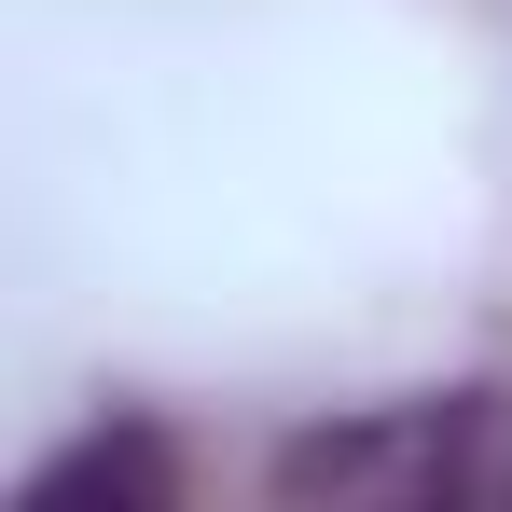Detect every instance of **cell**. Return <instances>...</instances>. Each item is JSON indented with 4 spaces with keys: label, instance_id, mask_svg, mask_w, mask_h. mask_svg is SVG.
Instances as JSON below:
<instances>
[{
    "label": "cell",
    "instance_id": "cell-1",
    "mask_svg": "<svg viewBox=\"0 0 512 512\" xmlns=\"http://www.w3.org/2000/svg\"><path fill=\"white\" fill-rule=\"evenodd\" d=\"M277 499H512V388L360 402L277 443Z\"/></svg>",
    "mask_w": 512,
    "mask_h": 512
},
{
    "label": "cell",
    "instance_id": "cell-2",
    "mask_svg": "<svg viewBox=\"0 0 512 512\" xmlns=\"http://www.w3.org/2000/svg\"><path fill=\"white\" fill-rule=\"evenodd\" d=\"M28 499L42 512H70V499H180V457L153 443V429H84L70 457L28 471Z\"/></svg>",
    "mask_w": 512,
    "mask_h": 512
}]
</instances>
